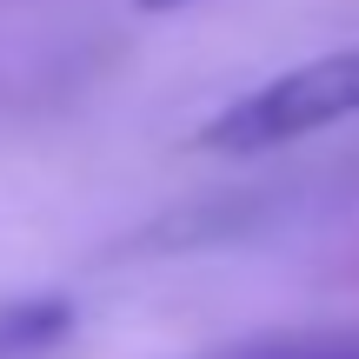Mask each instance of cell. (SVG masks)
<instances>
[{"label":"cell","mask_w":359,"mask_h":359,"mask_svg":"<svg viewBox=\"0 0 359 359\" xmlns=\"http://www.w3.org/2000/svg\"><path fill=\"white\" fill-rule=\"evenodd\" d=\"M140 13H173V7H193V0H133Z\"/></svg>","instance_id":"4"},{"label":"cell","mask_w":359,"mask_h":359,"mask_svg":"<svg viewBox=\"0 0 359 359\" xmlns=\"http://www.w3.org/2000/svg\"><path fill=\"white\" fill-rule=\"evenodd\" d=\"M213 359H359V333H286V339H253Z\"/></svg>","instance_id":"3"},{"label":"cell","mask_w":359,"mask_h":359,"mask_svg":"<svg viewBox=\"0 0 359 359\" xmlns=\"http://www.w3.org/2000/svg\"><path fill=\"white\" fill-rule=\"evenodd\" d=\"M74 326V299L40 293V299H7L0 306V359H40L47 346H60Z\"/></svg>","instance_id":"2"},{"label":"cell","mask_w":359,"mask_h":359,"mask_svg":"<svg viewBox=\"0 0 359 359\" xmlns=\"http://www.w3.org/2000/svg\"><path fill=\"white\" fill-rule=\"evenodd\" d=\"M353 114H359V47H339V53L286 67L280 80L219 107L200 127V147H213V154H266V147L306 140L320 127H339Z\"/></svg>","instance_id":"1"}]
</instances>
